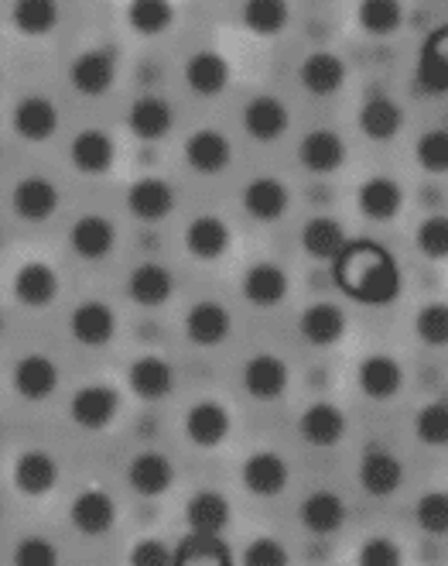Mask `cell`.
<instances>
[{"instance_id":"ffe728a7","label":"cell","mask_w":448,"mask_h":566,"mask_svg":"<svg viewBox=\"0 0 448 566\" xmlns=\"http://www.w3.org/2000/svg\"><path fill=\"white\" fill-rule=\"evenodd\" d=\"M14 298L28 310H49L58 298V272L49 261H24L14 275Z\"/></svg>"},{"instance_id":"4fadbf2b","label":"cell","mask_w":448,"mask_h":566,"mask_svg":"<svg viewBox=\"0 0 448 566\" xmlns=\"http://www.w3.org/2000/svg\"><path fill=\"white\" fill-rule=\"evenodd\" d=\"M185 161L199 176H220L230 169V161H233V142L216 127L192 130V135L185 138Z\"/></svg>"},{"instance_id":"680465c9","label":"cell","mask_w":448,"mask_h":566,"mask_svg":"<svg viewBox=\"0 0 448 566\" xmlns=\"http://www.w3.org/2000/svg\"><path fill=\"white\" fill-rule=\"evenodd\" d=\"M0 515H4V509H0Z\"/></svg>"},{"instance_id":"f6af8a7d","label":"cell","mask_w":448,"mask_h":566,"mask_svg":"<svg viewBox=\"0 0 448 566\" xmlns=\"http://www.w3.org/2000/svg\"><path fill=\"white\" fill-rule=\"evenodd\" d=\"M415 437L425 447H448V402L445 398H435V402L422 406V412L415 416Z\"/></svg>"},{"instance_id":"5b68a950","label":"cell","mask_w":448,"mask_h":566,"mask_svg":"<svg viewBox=\"0 0 448 566\" xmlns=\"http://www.w3.org/2000/svg\"><path fill=\"white\" fill-rule=\"evenodd\" d=\"M298 158H301V165H305L308 172H316V176H335L342 165H346L350 148H346V142H342L339 130L316 127V130H308V135L301 138Z\"/></svg>"},{"instance_id":"4316f807","label":"cell","mask_w":448,"mask_h":566,"mask_svg":"<svg viewBox=\"0 0 448 566\" xmlns=\"http://www.w3.org/2000/svg\"><path fill=\"white\" fill-rule=\"evenodd\" d=\"M346 515H350L346 502H342V497L329 488L312 491L298 509L301 525L312 532V536H335V532L346 525Z\"/></svg>"},{"instance_id":"836d02e7","label":"cell","mask_w":448,"mask_h":566,"mask_svg":"<svg viewBox=\"0 0 448 566\" xmlns=\"http://www.w3.org/2000/svg\"><path fill=\"white\" fill-rule=\"evenodd\" d=\"M233 244V234H230V223L223 217H195L189 227H185V251L199 261H220Z\"/></svg>"},{"instance_id":"db71d44e","label":"cell","mask_w":448,"mask_h":566,"mask_svg":"<svg viewBox=\"0 0 448 566\" xmlns=\"http://www.w3.org/2000/svg\"><path fill=\"white\" fill-rule=\"evenodd\" d=\"M130 563L134 566H171V549L161 539H141L130 549Z\"/></svg>"},{"instance_id":"30bf717a","label":"cell","mask_w":448,"mask_h":566,"mask_svg":"<svg viewBox=\"0 0 448 566\" xmlns=\"http://www.w3.org/2000/svg\"><path fill=\"white\" fill-rule=\"evenodd\" d=\"M14 130L31 145H45L58 130V107L42 93H28L14 104Z\"/></svg>"},{"instance_id":"ba28073f","label":"cell","mask_w":448,"mask_h":566,"mask_svg":"<svg viewBox=\"0 0 448 566\" xmlns=\"http://www.w3.org/2000/svg\"><path fill=\"white\" fill-rule=\"evenodd\" d=\"M288 127H291V114H288L285 99H278V96L260 93L244 107V130L257 145H270V142L285 138Z\"/></svg>"},{"instance_id":"f35d334b","label":"cell","mask_w":448,"mask_h":566,"mask_svg":"<svg viewBox=\"0 0 448 566\" xmlns=\"http://www.w3.org/2000/svg\"><path fill=\"white\" fill-rule=\"evenodd\" d=\"M230 518H233L230 497L223 491H213V488L195 491L185 505V522L195 532H223L230 525Z\"/></svg>"},{"instance_id":"1f68e13d","label":"cell","mask_w":448,"mask_h":566,"mask_svg":"<svg viewBox=\"0 0 448 566\" xmlns=\"http://www.w3.org/2000/svg\"><path fill=\"white\" fill-rule=\"evenodd\" d=\"M185 83L199 96H220L230 86V62L216 49H199L185 59Z\"/></svg>"},{"instance_id":"9a60e30c","label":"cell","mask_w":448,"mask_h":566,"mask_svg":"<svg viewBox=\"0 0 448 566\" xmlns=\"http://www.w3.org/2000/svg\"><path fill=\"white\" fill-rule=\"evenodd\" d=\"M356 481L366 494L373 497H391L404 488V463L397 453L391 450H381V447H373L363 453L360 460V471H356Z\"/></svg>"},{"instance_id":"7402d4cb","label":"cell","mask_w":448,"mask_h":566,"mask_svg":"<svg viewBox=\"0 0 448 566\" xmlns=\"http://www.w3.org/2000/svg\"><path fill=\"white\" fill-rule=\"evenodd\" d=\"M171 292H175V275H171V269H164V264H158V261L134 264L130 275H127V295L145 310L164 306L171 298Z\"/></svg>"},{"instance_id":"b9f144b4","label":"cell","mask_w":448,"mask_h":566,"mask_svg":"<svg viewBox=\"0 0 448 566\" xmlns=\"http://www.w3.org/2000/svg\"><path fill=\"white\" fill-rule=\"evenodd\" d=\"M356 21L366 35L373 39H391L404 28V4L401 0H360Z\"/></svg>"},{"instance_id":"ee69618b","label":"cell","mask_w":448,"mask_h":566,"mask_svg":"<svg viewBox=\"0 0 448 566\" xmlns=\"http://www.w3.org/2000/svg\"><path fill=\"white\" fill-rule=\"evenodd\" d=\"M244 24L260 39H274L291 24L288 0H244Z\"/></svg>"},{"instance_id":"bcb514c9","label":"cell","mask_w":448,"mask_h":566,"mask_svg":"<svg viewBox=\"0 0 448 566\" xmlns=\"http://www.w3.org/2000/svg\"><path fill=\"white\" fill-rule=\"evenodd\" d=\"M415 158L428 176H448V127H431L418 138Z\"/></svg>"},{"instance_id":"6da1fadb","label":"cell","mask_w":448,"mask_h":566,"mask_svg":"<svg viewBox=\"0 0 448 566\" xmlns=\"http://www.w3.org/2000/svg\"><path fill=\"white\" fill-rule=\"evenodd\" d=\"M332 275L342 295L356 298L363 306H376V310L394 306L404 289L401 261L391 254V248L370 238L346 241V248L332 261Z\"/></svg>"},{"instance_id":"9f6ffc18","label":"cell","mask_w":448,"mask_h":566,"mask_svg":"<svg viewBox=\"0 0 448 566\" xmlns=\"http://www.w3.org/2000/svg\"><path fill=\"white\" fill-rule=\"evenodd\" d=\"M0 244H4V230H0Z\"/></svg>"},{"instance_id":"f1b7e54d","label":"cell","mask_w":448,"mask_h":566,"mask_svg":"<svg viewBox=\"0 0 448 566\" xmlns=\"http://www.w3.org/2000/svg\"><path fill=\"white\" fill-rule=\"evenodd\" d=\"M68 244L83 261H103L117 248V227L99 213H83L68 230Z\"/></svg>"},{"instance_id":"9c48e42d","label":"cell","mask_w":448,"mask_h":566,"mask_svg":"<svg viewBox=\"0 0 448 566\" xmlns=\"http://www.w3.org/2000/svg\"><path fill=\"white\" fill-rule=\"evenodd\" d=\"M298 80L312 96H335L350 80V65L339 52L319 49L312 55H305V62L298 65Z\"/></svg>"},{"instance_id":"484cf974","label":"cell","mask_w":448,"mask_h":566,"mask_svg":"<svg viewBox=\"0 0 448 566\" xmlns=\"http://www.w3.org/2000/svg\"><path fill=\"white\" fill-rule=\"evenodd\" d=\"M356 207L366 220L387 223L404 210V186L394 176H370L356 189Z\"/></svg>"},{"instance_id":"f5cc1de1","label":"cell","mask_w":448,"mask_h":566,"mask_svg":"<svg viewBox=\"0 0 448 566\" xmlns=\"http://www.w3.org/2000/svg\"><path fill=\"white\" fill-rule=\"evenodd\" d=\"M244 563L247 566H285L288 563V549H285V543H278L274 536H257L244 549Z\"/></svg>"},{"instance_id":"e0dca14e","label":"cell","mask_w":448,"mask_h":566,"mask_svg":"<svg viewBox=\"0 0 448 566\" xmlns=\"http://www.w3.org/2000/svg\"><path fill=\"white\" fill-rule=\"evenodd\" d=\"M127 484L141 497H161L171 484H175V463H171L161 450H141L127 463Z\"/></svg>"},{"instance_id":"cb8c5ba5","label":"cell","mask_w":448,"mask_h":566,"mask_svg":"<svg viewBox=\"0 0 448 566\" xmlns=\"http://www.w3.org/2000/svg\"><path fill=\"white\" fill-rule=\"evenodd\" d=\"M58 484V460L49 450L31 447L14 460V488L28 497H45Z\"/></svg>"},{"instance_id":"52a82bcc","label":"cell","mask_w":448,"mask_h":566,"mask_svg":"<svg viewBox=\"0 0 448 566\" xmlns=\"http://www.w3.org/2000/svg\"><path fill=\"white\" fill-rule=\"evenodd\" d=\"M230 429H233V416L216 398H202V402L189 406L185 412V437L202 450H216L220 443H226Z\"/></svg>"},{"instance_id":"8d00e7d4","label":"cell","mask_w":448,"mask_h":566,"mask_svg":"<svg viewBox=\"0 0 448 566\" xmlns=\"http://www.w3.org/2000/svg\"><path fill=\"white\" fill-rule=\"evenodd\" d=\"M230 566V546L223 543V532H189V536L171 549V566Z\"/></svg>"},{"instance_id":"8fae6325","label":"cell","mask_w":448,"mask_h":566,"mask_svg":"<svg viewBox=\"0 0 448 566\" xmlns=\"http://www.w3.org/2000/svg\"><path fill=\"white\" fill-rule=\"evenodd\" d=\"M11 388L24 402H45L58 388V364L45 354H24L11 371Z\"/></svg>"},{"instance_id":"3957f363","label":"cell","mask_w":448,"mask_h":566,"mask_svg":"<svg viewBox=\"0 0 448 566\" xmlns=\"http://www.w3.org/2000/svg\"><path fill=\"white\" fill-rule=\"evenodd\" d=\"M117 412H120V395L110 385H86L68 402V419L86 432H103L107 426H114Z\"/></svg>"},{"instance_id":"74e56055","label":"cell","mask_w":448,"mask_h":566,"mask_svg":"<svg viewBox=\"0 0 448 566\" xmlns=\"http://www.w3.org/2000/svg\"><path fill=\"white\" fill-rule=\"evenodd\" d=\"M360 130L370 142H394L404 130V111L391 96H370L360 107Z\"/></svg>"},{"instance_id":"d6986e66","label":"cell","mask_w":448,"mask_h":566,"mask_svg":"<svg viewBox=\"0 0 448 566\" xmlns=\"http://www.w3.org/2000/svg\"><path fill=\"white\" fill-rule=\"evenodd\" d=\"M127 385L141 402H161V398L175 391V371H171V364L164 357L141 354L127 368Z\"/></svg>"},{"instance_id":"d6a6232c","label":"cell","mask_w":448,"mask_h":566,"mask_svg":"<svg viewBox=\"0 0 448 566\" xmlns=\"http://www.w3.org/2000/svg\"><path fill=\"white\" fill-rule=\"evenodd\" d=\"M415 80L425 93H448V24H438L422 42Z\"/></svg>"},{"instance_id":"ac0fdd59","label":"cell","mask_w":448,"mask_h":566,"mask_svg":"<svg viewBox=\"0 0 448 566\" xmlns=\"http://www.w3.org/2000/svg\"><path fill=\"white\" fill-rule=\"evenodd\" d=\"M68 161L76 165L83 176H107L117 161V142L103 127H86L68 145Z\"/></svg>"},{"instance_id":"e575fe53","label":"cell","mask_w":448,"mask_h":566,"mask_svg":"<svg viewBox=\"0 0 448 566\" xmlns=\"http://www.w3.org/2000/svg\"><path fill=\"white\" fill-rule=\"evenodd\" d=\"M291 207V192L281 179H274V176H260L254 182L244 186V210L260 220V223H274V220H281Z\"/></svg>"},{"instance_id":"277c9868","label":"cell","mask_w":448,"mask_h":566,"mask_svg":"<svg viewBox=\"0 0 448 566\" xmlns=\"http://www.w3.org/2000/svg\"><path fill=\"white\" fill-rule=\"evenodd\" d=\"M68 522H73V528L79 532V536L99 539L117 525V502L107 491L86 488L73 497V505H68Z\"/></svg>"},{"instance_id":"7dc6e473","label":"cell","mask_w":448,"mask_h":566,"mask_svg":"<svg viewBox=\"0 0 448 566\" xmlns=\"http://www.w3.org/2000/svg\"><path fill=\"white\" fill-rule=\"evenodd\" d=\"M415 522L428 536H448V491H425L415 505Z\"/></svg>"},{"instance_id":"8992f818","label":"cell","mask_w":448,"mask_h":566,"mask_svg":"<svg viewBox=\"0 0 448 566\" xmlns=\"http://www.w3.org/2000/svg\"><path fill=\"white\" fill-rule=\"evenodd\" d=\"M356 381H360V391L370 398V402H391L404 391V368L401 360L391 357V354H370L360 360V371H356Z\"/></svg>"},{"instance_id":"6f0895ef","label":"cell","mask_w":448,"mask_h":566,"mask_svg":"<svg viewBox=\"0 0 448 566\" xmlns=\"http://www.w3.org/2000/svg\"><path fill=\"white\" fill-rule=\"evenodd\" d=\"M0 432H4V422H0Z\"/></svg>"},{"instance_id":"ab89813d","label":"cell","mask_w":448,"mask_h":566,"mask_svg":"<svg viewBox=\"0 0 448 566\" xmlns=\"http://www.w3.org/2000/svg\"><path fill=\"white\" fill-rule=\"evenodd\" d=\"M346 230H342V223L335 217H312L305 223L301 230V248L308 258H316V261H335V254L346 248Z\"/></svg>"},{"instance_id":"7bdbcfd3","label":"cell","mask_w":448,"mask_h":566,"mask_svg":"<svg viewBox=\"0 0 448 566\" xmlns=\"http://www.w3.org/2000/svg\"><path fill=\"white\" fill-rule=\"evenodd\" d=\"M127 24L145 39H158L175 24V4L171 0H130Z\"/></svg>"},{"instance_id":"f546056e","label":"cell","mask_w":448,"mask_h":566,"mask_svg":"<svg viewBox=\"0 0 448 566\" xmlns=\"http://www.w3.org/2000/svg\"><path fill=\"white\" fill-rule=\"evenodd\" d=\"M230 329H233V316H230V310L226 306H220V303H199V306H192L189 313H185V337H189V344H195V347H220V344H226V337H230Z\"/></svg>"},{"instance_id":"603a6c76","label":"cell","mask_w":448,"mask_h":566,"mask_svg":"<svg viewBox=\"0 0 448 566\" xmlns=\"http://www.w3.org/2000/svg\"><path fill=\"white\" fill-rule=\"evenodd\" d=\"M244 488L257 497H274L281 494L291 481V471H288V460L274 450H257L244 460Z\"/></svg>"},{"instance_id":"f907efd6","label":"cell","mask_w":448,"mask_h":566,"mask_svg":"<svg viewBox=\"0 0 448 566\" xmlns=\"http://www.w3.org/2000/svg\"><path fill=\"white\" fill-rule=\"evenodd\" d=\"M14 563L18 566H55L58 563V546L45 536H24L14 546Z\"/></svg>"},{"instance_id":"11a10c76","label":"cell","mask_w":448,"mask_h":566,"mask_svg":"<svg viewBox=\"0 0 448 566\" xmlns=\"http://www.w3.org/2000/svg\"><path fill=\"white\" fill-rule=\"evenodd\" d=\"M0 337H4V316H0Z\"/></svg>"},{"instance_id":"83f0119b","label":"cell","mask_w":448,"mask_h":566,"mask_svg":"<svg viewBox=\"0 0 448 566\" xmlns=\"http://www.w3.org/2000/svg\"><path fill=\"white\" fill-rule=\"evenodd\" d=\"M127 124H130V135L141 138V142H161L171 127H175V111L164 96L158 93H145L137 96L130 104V114H127Z\"/></svg>"},{"instance_id":"681fc988","label":"cell","mask_w":448,"mask_h":566,"mask_svg":"<svg viewBox=\"0 0 448 566\" xmlns=\"http://www.w3.org/2000/svg\"><path fill=\"white\" fill-rule=\"evenodd\" d=\"M415 244H418L422 258H428V261H448V217L445 213L425 217L418 223Z\"/></svg>"},{"instance_id":"4dcf8cb0","label":"cell","mask_w":448,"mask_h":566,"mask_svg":"<svg viewBox=\"0 0 448 566\" xmlns=\"http://www.w3.org/2000/svg\"><path fill=\"white\" fill-rule=\"evenodd\" d=\"M288 289H291V279L281 264L274 261H257L244 272V295L257 310H270L288 298Z\"/></svg>"},{"instance_id":"816d5d0a","label":"cell","mask_w":448,"mask_h":566,"mask_svg":"<svg viewBox=\"0 0 448 566\" xmlns=\"http://www.w3.org/2000/svg\"><path fill=\"white\" fill-rule=\"evenodd\" d=\"M360 563L363 566H401L404 553H401V546L391 536H370L360 546Z\"/></svg>"},{"instance_id":"7c38bea8","label":"cell","mask_w":448,"mask_h":566,"mask_svg":"<svg viewBox=\"0 0 448 566\" xmlns=\"http://www.w3.org/2000/svg\"><path fill=\"white\" fill-rule=\"evenodd\" d=\"M58 203H62V192L52 179L45 176H24L14 192H11V207L21 220L28 223H42V220H52L58 213Z\"/></svg>"},{"instance_id":"5bb4252c","label":"cell","mask_w":448,"mask_h":566,"mask_svg":"<svg viewBox=\"0 0 448 566\" xmlns=\"http://www.w3.org/2000/svg\"><path fill=\"white\" fill-rule=\"evenodd\" d=\"M68 333L83 347H107L117 337V313L107 303H99V298H89V303H79L73 316H68Z\"/></svg>"},{"instance_id":"44dd1931","label":"cell","mask_w":448,"mask_h":566,"mask_svg":"<svg viewBox=\"0 0 448 566\" xmlns=\"http://www.w3.org/2000/svg\"><path fill=\"white\" fill-rule=\"evenodd\" d=\"M346 412H342L335 402H312L301 419H298V432L305 437V443H312L319 450H329V447H339L342 437H346Z\"/></svg>"},{"instance_id":"7a4b0ae2","label":"cell","mask_w":448,"mask_h":566,"mask_svg":"<svg viewBox=\"0 0 448 566\" xmlns=\"http://www.w3.org/2000/svg\"><path fill=\"white\" fill-rule=\"evenodd\" d=\"M68 83L83 96H107L117 83V52L114 49H86L68 65Z\"/></svg>"},{"instance_id":"d590c367","label":"cell","mask_w":448,"mask_h":566,"mask_svg":"<svg viewBox=\"0 0 448 566\" xmlns=\"http://www.w3.org/2000/svg\"><path fill=\"white\" fill-rule=\"evenodd\" d=\"M298 329H301L305 344L332 347V344H339L342 337H346L350 319H346V313H342L339 306H332V303H316V306H308L301 313Z\"/></svg>"},{"instance_id":"d4e9b609","label":"cell","mask_w":448,"mask_h":566,"mask_svg":"<svg viewBox=\"0 0 448 566\" xmlns=\"http://www.w3.org/2000/svg\"><path fill=\"white\" fill-rule=\"evenodd\" d=\"M127 210L137 220H148V223L164 220L171 210H175V189H171L168 179H158V176L134 179L127 189Z\"/></svg>"},{"instance_id":"60d3db41","label":"cell","mask_w":448,"mask_h":566,"mask_svg":"<svg viewBox=\"0 0 448 566\" xmlns=\"http://www.w3.org/2000/svg\"><path fill=\"white\" fill-rule=\"evenodd\" d=\"M58 0H14L11 24L28 39H45L58 24Z\"/></svg>"},{"instance_id":"c3c4849f","label":"cell","mask_w":448,"mask_h":566,"mask_svg":"<svg viewBox=\"0 0 448 566\" xmlns=\"http://www.w3.org/2000/svg\"><path fill=\"white\" fill-rule=\"evenodd\" d=\"M415 333L425 347H448V303H428L415 316Z\"/></svg>"},{"instance_id":"2e32d148","label":"cell","mask_w":448,"mask_h":566,"mask_svg":"<svg viewBox=\"0 0 448 566\" xmlns=\"http://www.w3.org/2000/svg\"><path fill=\"white\" fill-rule=\"evenodd\" d=\"M291 385L288 360L278 354H257L244 368V388L257 398V402H278Z\"/></svg>"},{"instance_id":"91938a15","label":"cell","mask_w":448,"mask_h":566,"mask_svg":"<svg viewBox=\"0 0 448 566\" xmlns=\"http://www.w3.org/2000/svg\"><path fill=\"white\" fill-rule=\"evenodd\" d=\"M0 76H4V73H0Z\"/></svg>"}]
</instances>
